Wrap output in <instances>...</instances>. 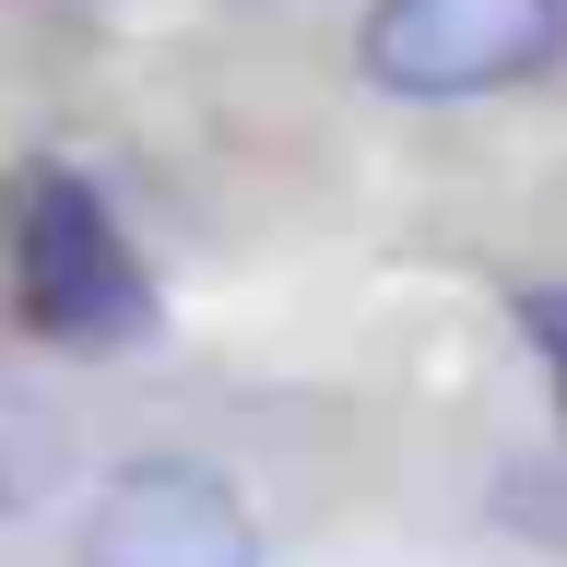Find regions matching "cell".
Here are the masks:
<instances>
[{"label": "cell", "mask_w": 567, "mask_h": 567, "mask_svg": "<svg viewBox=\"0 0 567 567\" xmlns=\"http://www.w3.org/2000/svg\"><path fill=\"white\" fill-rule=\"evenodd\" d=\"M12 272H24V319L48 343H131L142 319H154L131 237L106 225V202L71 166L12 177Z\"/></svg>", "instance_id": "obj_1"}, {"label": "cell", "mask_w": 567, "mask_h": 567, "mask_svg": "<svg viewBox=\"0 0 567 567\" xmlns=\"http://www.w3.org/2000/svg\"><path fill=\"white\" fill-rule=\"evenodd\" d=\"M567 48V0H379L354 60L379 95L414 106H461L496 95V83H532V71Z\"/></svg>", "instance_id": "obj_2"}, {"label": "cell", "mask_w": 567, "mask_h": 567, "mask_svg": "<svg viewBox=\"0 0 567 567\" xmlns=\"http://www.w3.org/2000/svg\"><path fill=\"white\" fill-rule=\"evenodd\" d=\"M83 567H260L237 485L202 461H131L83 520Z\"/></svg>", "instance_id": "obj_3"}, {"label": "cell", "mask_w": 567, "mask_h": 567, "mask_svg": "<svg viewBox=\"0 0 567 567\" xmlns=\"http://www.w3.org/2000/svg\"><path fill=\"white\" fill-rule=\"evenodd\" d=\"M48 473H60V414H35V402L0 390V508L48 496Z\"/></svg>", "instance_id": "obj_4"}, {"label": "cell", "mask_w": 567, "mask_h": 567, "mask_svg": "<svg viewBox=\"0 0 567 567\" xmlns=\"http://www.w3.org/2000/svg\"><path fill=\"white\" fill-rule=\"evenodd\" d=\"M520 331L544 343V367H556V402H567V296H520Z\"/></svg>", "instance_id": "obj_5"}]
</instances>
